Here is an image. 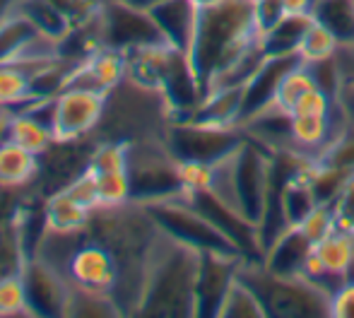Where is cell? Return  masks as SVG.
<instances>
[{
	"label": "cell",
	"mask_w": 354,
	"mask_h": 318,
	"mask_svg": "<svg viewBox=\"0 0 354 318\" xmlns=\"http://www.w3.org/2000/svg\"><path fill=\"white\" fill-rule=\"evenodd\" d=\"M201 253L159 230L145 258V282L136 316H196Z\"/></svg>",
	"instance_id": "6da1fadb"
},
{
	"label": "cell",
	"mask_w": 354,
	"mask_h": 318,
	"mask_svg": "<svg viewBox=\"0 0 354 318\" xmlns=\"http://www.w3.org/2000/svg\"><path fill=\"white\" fill-rule=\"evenodd\" d=\"M258 41H263V37L256 27L253 0H219L217 5L201 8L196 41L188 58L203 84V97L214 77Z\"/></svg>",
	"instance_id": "7a4b0ae2"
},
{
	"label": "cell",
	"mask_w": 354,
	"mask_h": 318,
	"mask_svg": "<svg viewBox=\"0 0 354 318\" xmlns=\"http://www.w3.org/2000/svg\"><path fill=\"white\" fill-rule=\"evenodd\" d=\"M145 207L152 215V220L157 222L159 230L167 232L169 236L178 238V241L188 243V246L198 248V251H222V253H236V256H241L236 243L224 234L219 227H214L183 196L149 203Z\"/></svg>",
	"instance_id": "3957f363"
},
{
	"label": "cell",
	"mask_w": 354,
	"mask_h": 318,
	"mask_svg": "<svg viewBox=\"0 0 354 318\" xmlns=\"http://www.w3.org/2000/svg\"><path fill=\"white\" fill-rule=\"evenodd\" d=\"M239 126H212L186 118V121H171L164 128V142L169 152L178 162H205L214 164L227 155H232L239 145Z\"/></svg>",
	"instance_id": "277c9868"
},
{
	"label": "cell",
	"mask_w": 354,
	"mask_h": 318,
	"mask_svg": "<svg viewBox=\"0 0 354 318\" xmlns=\"http://www.w3.org/2000/svg\"><path fill=\"white\" fill-rule=\"evenodd\" d=\"M234 188H236L239 210L248 222L258 227L266 210L272 183V157L263 152L261 145L243 140L232 155Z\"/></svg>",
	"instance_id": "5b68a950"
},
{
	"label": "cell",
	"mask_w": 354,
	"mask_h": 318,
	"mask_svg": "<svg viewBox=\"0 0 354 318\" xmlns=\"http://www.w3.org/2000/svg\"><path fill=\"white\" fill-rule=\"evenodd\" d=\"M102 39L106 48H116L123 53L167 44L162 29L157 27V22L147 10L133 8L121 0H104Z\"/></svg>",
	"instance_id": "8992f818"
},
{
	"label": "cell",
	"mask_w": 354,
	"mask_h": 318,
	"mask_svg": "<svg viewBox=\"0 0 354 318\" xmlns=\"http://www.w3.org/2000/svg\"><path fill=\"white\" fill-rule=\"evenodd\" d=\"M109 97L89 89L66 87L53 102V138L58 142L82 140L94 133L104 121Z\"/></svg>",
	"instance_id": "52a82bcc"
},
{
	"label": "cell",
	"mask_w": 354,
	"mask_h": 318,
	"mask_svg": "<svg viewBox=\"0 0 354 318\" xmlns=\"http://www.w3.org/2000/svg\"><path fill=\"white\" fill-rule=\"evenodd\" d=\"M22 282L34 316H66L71 280L44 256H29L22 270Z\"/></svg>",
	"instance_id": "ba28073f"
},
{
	"label": "cell",
	"mask_w": 354,
	"mask_h": 318,
	"mask_svg": "<svg viewBox=\"0 0 354 318\" xmlns=\"http://www.w3.org/2000/svg\"><path fill=\"white\" fill-rule=\"evenodd\" d=\"M241 265V256L222 251H203L196 285V316H217L219 304L227 294Z\"/></svg>",
	"instance_id": "9c48e42d"
},
{
	"label": "cell",
	"mask_w": 354,
	"mask_h": 318,
	"mask_svg": "<svg viewBox=\"0 0 354 318\" xmlns=\"http://www.w3.org/2000/svg\"><path fill=\"white\" fill-rule=\"evenodd\" d=\"M128 75V56L116 48H99L84 61L75 63L66 77V87L89 89V92L111 94L116 87H121L123 80ZM61 89V92H63Z\"/></svg>",
	"instance_id": "30bf717a"
},
{
	"label": "cell",
	"mask_w": 354,
	"mask_h": 318,
	"mask_svg": "<svg viewBox=\"0 0 354 318\" xmlns=\"http://www.w3.org/2000/svg\"><path fill=\"white\" fill-rule=\"evenodd\" d=\"M68 280L73 285L87 287L94 292L113 294L118 285V261L106 246L97 241H87L73 251L66 263Z\"/></svg>",
	"instance_id": "8fae6325"
},
{
	"label": "cell",
	"mask_w": 354,
	"mask_h": 318,
	"mask_svg": "<svg viewBox=\"0 0 354 318\" xmlns=\"http://www.w3.org/2000/svg\"><path fill=\"white\" fill-rule=\"evenodd\" d=\"M58 44L44 37L24 15L12 8L0 17V66L17 63L24 58L56 56Z\"/></svg>",
	"instance_id": "7c38bea8"
},
{
	"label": "cell",
	"mask_w": 354,
	"mask_h": 318,
	"mask_svg": "<svg viewBox=\"0 0 354 318\" xmlns=\"http://www.w3.org/2000/svg\"><path fill=\"white\" fill-rule=\"evenodd\" d=\"M149 15L154 17L157 27L162 29L169 46L191 56L201 8L193 0H162V3L149 10Z\"/></svg>",
	"instance_id": "4fadbf2b"
},
{
	"label": "cell",
	"mask_w": 354,
	"mask_h": 318,
	"mask_svg": "<svg viewBox=\"0 0 354 318\" xmlns=\"http://www.w3.org/2000/svg\"><path fill=\"white\" fill-rule=\"evenodd\" d=\"M0 142H15L34 155H44L56 142V138H53V128L32 111L8 109L0 121Z\"/></svg>",
	"instance_id": "5bb4252c"
},
{
	"label": "cell",
	"mask_w": 354,
	"mask_h": 318,
	"mask_svg": "<svg viewBox=\"0 0 354 318\" xmlns=\"http://www.w3.org/2000/svg\"><path fill=\"white\" fill-rule=\"evenodd\" d=\"M313 248V243L304 236V232L299 227H289L284 234H280L272 241V246L263 253V268L270 275L277 277H297L301 272L304 258L308 256V251Z\"/></svg>",
	"instance_id": "9a60e30c"
},
{
	"label": "cell",
	"mask_w": 354,
	"mask_h": 318,
	"mask_svg": "<svg viewBox=\"0 0 354 318\" xmlns=\"http://www.w3.org/2000/svg\"><path fill=\"white\" fill-rule=\"evenodd\" d=\"M92 212L94 210L75 200L68 191H58L44 203V230L61 232V234H77V232L87 230Z\"/></svg>",
	"instance_id": "2e32d148"
},
{
	"label": "cell",
	"mask_w": 354,
	"mask_h": 318,
	"mask_svg": "<svg viewBox=\"0 0 354 318\" xmlns=\"http://www.w3.org/2000/svg\"><path fill=\"white\" fill-rule=\"evenodd\" d=\"M29 261L27 253V230L19 212L0 217V280L22 275Z\"/></svg>",
	"instance_id": "e0dca14e"
},
{
	"label": "cell",
	"mask_w": 354,
	"mask_h": 318,
	"mask_svg": "<svg viewBox=\"0 0 354 318\" xmlns=\"http://www.w3.org/2000/svg\"><path fill=\"white\" fill-rule=\"evenodd\" d=\"M39 176V155L15 145V142H0V188L17 191V188L32 186Z\"/></svg>",
	"instance_id": "ac0fdd59"
},
{
	"label": "cell",
	"mask_w": 354,
	"mask_h": 318,
	"mask_svg": "<svg viewBox=\"0 0 354 318\" xmlns=\"http://www.w3.org/2000/svg\"><path fill=\"white\" fill-rule=\"evenodd\" d=\"M318 256L323 258L330 277L337 282V287L352 280L354 272V232H333L323 241L316 243Z\"/></svg>",
	"instance_id": "d6986e66"
},
{
	"label": "cell",
	"mask_w": 354,
	"mask_h": 318,
	"mask_svg": "<svg viewBox=\"0 0 354 318\" xmlns=\"http://www.w3.org/2000/svg\"><path fill=\"white\" fill-rule=\"evenodd\" d=\"M12 10L29 19L44 37L53 39V41H63L71 32V22L66 15L51 3V0H12Z\"/></svg>",
	"instance_id": "ffe728a7"
},
{
	"label": "cell",
	"mask_w": 354,
	"mask_h": 318,
	"mask_svg": "<svg viewBox=\"0 0 354 318\" xmlns=\"http://www.w3.org/2000/svg\"><path fill=\"white\" fill-rule=\"evenodd\" d=\"M313 22V15H287L277 27L263 37V48L268 56H297L304 32Z\"/></svg>",
	"instance_id": "44dd1931"
},
{
	"label": "cell",
	"mask_w": 354,
	"mask_h": 318,
	"mask_svg": "<svg viewBox=\"0 0 354 318\" xmlns=\"http://www.w3.org/2000/svg\"><path fill=\"white\" fill-rule=\"evenodd\" d=\"M66 316L73 318H109V316H123L121 306L116 304L113 294L106 292H94L87 287H80L71 282V294H68Z\"/></svg>",
	"instance_id": "7402d4cb"
},
{
	"label": "cell",
	"mask_w": 354,
	"mask_h": 318,
	"mask_svg": "<svg viewBox=\"0 0 354 318\" xmlns=\"http://www.w3.org/2000/svg\"><path fill=\"white\" fill-rule=\"evenodd\" d=\"M217 316L219 318H227V316H234V318H263V316H268V311H266V306H263L261 297L256 294V290H253V287L236 272L234 282L229 285L227 294H224L222 304H219Z\"/></svg>",
	"instance_id": "603a6c76"
},
{
	"label": "cell",
	"mask_w": 354,
	"mask_h": 318,
	"mask_svg": "<svg viewBox=\"0 0 354 318\" xmlns=\"http://www.w3.org/2000/svg\"><path fill=\"white\" fill-rule=\"evenodd\" d=\"M311 15L326 24L340 44H354V0H316Z\"/></svg>",
	"instance_id": "cb8c5ba5"
},
{
	"label": "cell",
	"mask_w": 354,
	"mask_h": 318,
	"mask_svg": "<svg viewBox=\"0 0 354 318\" xmlns=\"http://www.w3.org/2000/svg\"><path fill=\"white\" fill-rule=\"evenodd\" d=\"M337 48H340V39L326 27L321 24L316 17L313 22L308 24V29L304 32L301 44H299V61L306 63V66H313V63H321V61H330L335 58Z\"/></svg>",
	"instance_id": "d4e9b609"
},
{
	"label": "cell",
	"mask_w": 354,
	"mask_h": 318,
	"mask_svg": "<svg viewBox=\"0 0 354 318\" xmlns=\"http://www.w3.org/2000/svg\"><path fill=\"white\" fill-rule=\"evenodd\" d=\"M32 77L17 63L0 66V106L3 109H19L27 102H32Z\"/></svg>",
	"instance_id": "484cf974"
},
{
	"label": "cell",
	"mask_w": 354,
	"mask_h": 318,
	"mask_svg": "<svg viewBox=\"0 0 354 318\" xmlns=\"http://www.w3.org/2000/svg\"><path fill=\"white\" fill-rule=\"evenodd\" d=\"M313 87H318V82H316V77H313L311 66L299 61L297 66H292L287 73H284L280 87H277V94H275V104L280 109H284L287 113H292L294 104Z\"/></svg>",
	"instance_id": "4316f807"
},
{
	"label": "cell",
	"mask_w": 354,
	"mask_h": 318,
	"mask_svg": "<svg viewBox=\"0 0 354 318\" xmlns=\"http://www.w3.org/2000/svg\"><path fill=\"white\" fill-rule=\"evenodd\" d=\"M94 176H97L99 207H118L131 203V176H128V169L94 171Z\"/></svg>",
	"instance_id": "83f0119b"
},
{
	"label": "cell",
	"mask_w": 354,
	"mask_h": 318,
	"mask_svg": "<svg viewBox=\"0 0 354 318\" xmlns=\"http://www.w3.org/2000/svg\"><path fill=\"white\" fill-rule=\"evenodd\" d=\"M299 230L304 232V236L316 246L318 241H323L326 236H330L333 232H337V205L335 203H318L299 225Z\"/></svg>",
	"instance_id": "f1b7e54d"
},
{
	"label": "cell",
	"mask_w": 354,
	"mask_h": 318,
	"mask_svg": "<svg viewBox=\"0 0 354 318\" xmlns=\"http://www.w3.org/2000/svg\"><path fill=\"white\" fill-rule=\"evenodd\" d=\"M5 316H34L27 299L22 275L0 280V318Z\"/></svg>",
	"instance_id": "f546056e"
},
{
	"label": "cell",
	"mask_w": 354,
	"mask_h": 318,
	"mask_svg": "<svg viewBox=\"0 0 354 318\" xmlns=\"http://www.w3.org/2000/svg\"><path fill=\"white\" fill-rule=\"evenodd\" d=\"M337 106V97L328 94L326 89L321 87H313L294 104L292 109V116H333V109Z\"/></svg>",
	"instance_id": "4dcf8cb0"
},
{
	"label": "cell",
	"mask_w": 354,
	"mask_h": 318,
	"mask_svg": "<svg viewBox=\"0 0 354 318\" xmlns=\"http://www.w3.org/2000/svg\"><path fill=\"white\" fill-rule=\"evenodd\" d=\"M71 22V27H77L82 22H89L102 12L104 0H51Z\"/></svg>",
	"instance_id": "1f68e13d"
},
{
	"label": "cell",
	"mask_w": 354,
	"mask_h": 318,
	"mask_svg": "<svg viewBox=\"0 0 354 318\" xmlns=\"http://www.w3.org/2000/svg\"><path fill=\"white\" fill-rule=\"evenodd\" d=\"M253 15H256V27L261 32V37H266L272 27L282 22L287 17L282 0H256L253 3Z\"/></svg>",
	"instance_id": "d6a6232c"
},
{
	"label": "cell",
	"mask_w": 354,
	"mask_h": 318,
	"mask_svg": "<svg viewBox=\"0 0 354 318\" xmlns=\"http://www.w3.org/2000/svg\"><path fill=\"white\" fill-rule=\"evenodd\" d=\"M330 316L333 318H354V280L340 285L330 297Z\"/></svg>",
	"instance_id": "836d02e7"
},
{
	"label": "cell",
	"mask_w": 354,
	"mask_h": 318,
	"mask_svg": "<svg viewBox=\"0 0 354 318\" xmlns=\"http://www.w3.org/2000/svg\"><path fill=\"white\" fill-rule=\"evenodd\" d=\"M316 0H282L287 15H311Z\"/></svg>",
	"instance_id": "e575fe53"
},
{
	"label": "cell",
	"mask_w": 354,
	"mask_h": 318,
	"mask_svg": "<svg viewBox=\"0 0 354 318\" xmlns=\"http://www.w3.org/2000/svg\"><path fill=\"white\" fill-rule=\"evenodd\" d=\"M121 3H126V5H133V8H140V10H152L154 5H159L162 0H121Z\"/></svg>",
	"instance_id": "d590c367"
},
{
	"label": "cell",
	"mask_w": 354,
	"mask_h": 318,
	"mask_svg": "<svg viewBox=\"0 0 354 318\" xmlns=\"http://www.w3.org/2000/svg\"><path fill=\"white\" fill-rule=\"evenodd\" d=\"M10 8H12V0H0V17H3Z\"/></svg>",
	"instance_id": "8d00e7d4"
},
{
	"label": "cell",
	"mask_w": 354,
	"mask_h": 318,
	"mask_svg": "<svg viewBox=\"0 0 354 318\" xmlns=\"http://www.w3.org/2000/svg\"><path fill=\"white\" fill-rule=\"evenodd\" d=\"M193 3H196L198 8H210V5H217L219 0H193Z\"/></svg>",
	"instance_id": "74e56055"
},
{
	"label": "cell",
	"mask_w": 354,
	"mask_h": 318,
	"mask_svg": "<svg viewBox=\"0 0 354 318\" xmlns=\"http://www.w3.org/2000/svg\"><path fill=\"white\" fill-rule=\"evenodd\" d=\"M347 84H350V82H347ZM352 84H354V82H352Z\"/></svg>",
	"instance_id": "f35d334b"
},
{
	"label": "cell",
	"mask_w": 354,
	"mask_h": 318,
	"mask_svg": "<svg viewBox=\"0 0 354 318\" xmlns=\"http://www.w3.org/2000/svg\"><path fill=\"white\" fill-rule=\"evenodd\" d=\"M253 3H256V0H253Z\"/></svg>",
	"instance_id": "ab89813d"
}]
</instances>
